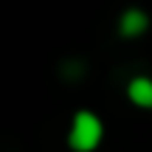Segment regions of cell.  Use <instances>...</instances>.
Returning <instances> with one entry per match:
<instances>
[{"label":"cell","mask_w":152,"mask_h":152,"mask_svg":"<svg viewBox=\"0 0 152 152\" xmlns=\"http://www.w3.org/2000/svg\"><path fill=\"white\" fill-rule=\"evenodd\" d=\"M149 26V17L141 9H127L118 20V34L121 37H141Z\"/></svg>","instance_id":"7a4b0ae2"},{"label":"cell","mask_w":152,"mask_h":152,"mask_svg":"<svg viewBox=\"0 0 152 152\" xmlns=\"http://www.w3.org/2000/svg\"><path fill=\"white\" fill-rule=\"evenodd\" d=\"M102 135H104V127L99 121V115L87 113V110H79L73 115L71 132H68V144L76 152H93L102 144Z\"/></svg>","instance_id":"6da1fadb"},{"label":"cell","mask_w":152,"mask_h":152,"mask_svg":"<svg viewBox=\"0 0 152 152\" xmlns=\"http://www.w3.org/2000/svg\"><path fill=\"white\" fill-rule=\"evenodd\" d=\"M127 96H130V102L138 104V107H152V79H147V76L132 79L130 87H127Z\"/></svg>","instance_id":"3957f363"}]
</instances>
